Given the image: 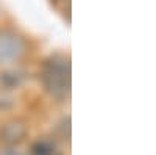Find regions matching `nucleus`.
Segmentation results:
<instances>
[{
    "label": "nucleus",
    "mask_w": 156,
    "mask_h": 155,
    "mask_svg": "<svg viewBox=\"0 0 156 155\" xmlns=\"http://www.w3.org/2000/svg\"><path fill=\"white\" fill-rule=\"evenodd\" d=\"M25 50V44L19 36L11 33H0V61L17 60Z\"/></svg>",
    "instance_id": "2"
},
{
    "label": "nucleus",
    "mask_w": 156,
    "mask_h": 155,
    "mask_svg": "<svg viewBox=\"0 0 156 155\" xmlns=\"http://www.w3.org/2000/svg\"><path fill=\"white\" fill-rule=\"evenodd\" d=\"M44 88L55 99H66L70 93V64L69 60L61 55L51 57L45 64L41 74Z\"/></svg>",
    "instance_id": "1"
},
{
    "label": "nucleus",
    "mask_w": 156,
    "mask_h": 155,
    "mask_svg": "<svg viewBox=\"0 0 156 155\" xmlns=\"http://www.w3.org/2000/svg\"><path fill=\"white\" fill-rule=\"evenodd\" d=\"M6 128H8V130H11V133L9 132H3V136H5L6 141H11V143H14V141H20L22 136H23V133H25L22 125L12 124V125H8Z\"/></svg>",
    "instance_id": "4"
},
{
    "label": "nucleus",
    "mask_w": 156,
    "mask_h": 155,
    "mask_svg": "<svg viewBox=\"0 0 156 155\" xmlns=\"http://www.w3.org/2000/svg\"><path fill=\"white\" fill-rule=\"evenodd\" d=\"M0 155H22L16 149H6V150H0Z\"/></svg>",
    "instance_id": "5"
},
{
    "label": "nucleus",
    "mask_w": 156,
    "mask_h": 155,
    "mask_svg": "<svg viewBox=\"0 0 156 155\" xmlns=\"http://www.w3.org/2000/svg\"><path fill=\"white\" fill-rule=\"evenodd\" d=\"M31 155H59L53 141L50 139H39L31 147Z\"/></svg>",
    "instance_id": "3"
}]
</instances>
